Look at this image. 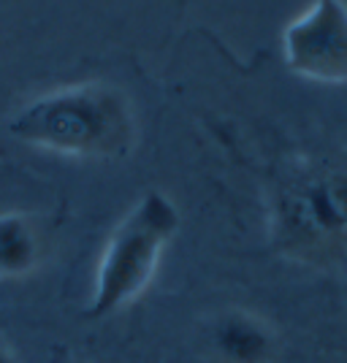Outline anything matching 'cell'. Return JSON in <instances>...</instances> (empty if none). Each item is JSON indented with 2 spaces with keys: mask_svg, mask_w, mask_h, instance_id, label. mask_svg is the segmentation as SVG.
<instances>
[{
  "mask_svg": "<svg viewBox=\"0 0 347 363\" xmlns=\"http://www.w3.org/2000/svg\"><path fill=\"white\" fill-rule=\"evenodd\" d=\"M9 133L38 150L68 157L109 160L131 152L136 122L128 98L106 82H82L49 90L19 106Z\"/></svg>",
  "mask_w": 347,
  "mask_h": 363,
  "instance_id": "1",
  "label": "cell"
},
{
  "mask_svg": "<svg viewBox=\"0 0 347 363\" xmlns=\"http://www.w3.org/2000/svg\"><path fill=\"white\" fill-rule=\"evenodd\" d=\"M180 228V212L174 201L158 190L138 198L133 209L109 233L98 269L87 320L111 318L125 306L136 303L152 285L168 242Z\"/></svg>",
  "mask_w": 347,
  "mask_h": 363,
  "instance_id": "2",
  "label": "cell"
},
{
  "mask_svg": "<svg viewBox=\"0 0 347 363\" xmlns=\"http://www.w3.org/2000/svg\"><path fill=\"white\" fill-rule=\"evenodd\" d=\"M274 247L290 260L326 266L347 257V171L304 168L282 182L272 206Z\"/></svg>",
  "mask_w": 347,
  "mask_h": 363,
  "instance_id": "3",
  "label": "cell"
},
{
  "mask_svg": "<svg viewBox=\"0 0 347 363\" xmlns=\"http://www.w3.org/2000/svg\"><path fill=\"white\" fill-rule=\"evenodd\" d=\"M282 52L293 74L323 84H347L345 0L309 3L285 28Z\"/></svg>",
  "mask_w": 347,
  "mask_h": 363,
  "instance_id": "4",
  "label": "cell"
},
{
  "mask_svg": "<svg viewBox=\"0 0 347 363\" xmlns=\"http://www.w3.org/2000/svg\"><path fill=\"white\" fill-rule=\"evenodd\" d=\"M211 347L223 363H274L280 342L266 320L244 309H228L211 323Z\"/></svg>",
  "mask_w": 347,
  "mask_h": 363,
  "instance_id": "5",
  "label": "cell"
},
{
  "mask_svg": "<svg viewBox=\"0 0 347 363\" xmlns=\"http://www.w3.org/2000/svg\"><path fill=\"white\" fill-rule=\"evenodd\" d=\"M41 260V239L25 214H0V279L31 274Z\"/></svg>",
  "mask_w": 347,
  "mask_h": 363,
  "instance_id": "6",
  "label": "cell"
},
{
  "mask_svg": "<svg viewBox=\"0 0 347 363\" xmlns=\"http://www.w3.org/2000/svg\"><path fill=\"white\" fill-rule=\"evenodd\" d=\"M0 363H16L14 352H11V347L6 342H0Z\"/></svg>",
  "mask_w": 347,
  "mask_h": 363,
  "instance_id": "7",
  "label": "cell"
}]
</instances>
